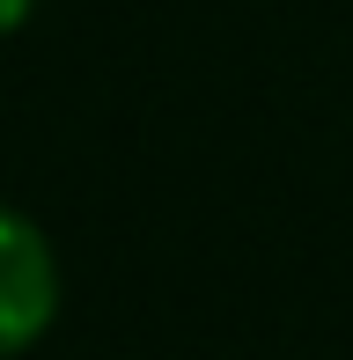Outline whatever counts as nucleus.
I'll return each mask as SVG.
<instances>
[{
  "mask_svg": "<svg viewBox=\"0 0 353 360\" xmlns=\"http://www.w3.org/2000/svg\"><path fill=\"white\" fill-rule=\"evenodd\" d=\"M30 15H37V0H0V37H15Z\"/></svg>",
  "mask_w": 353,
  "mask_h": 360,
  "instance_id": "nucleus-2",
  "label": "nucleus"
},
{
  "mask_svg": "<svg viewBox=\"0 0 353 360\" xmlns=\"http://www.w3.org/2000/svg\"><path fill=\"white\" fill-rule=\"evenodd\" d=\"M59 316V257L52 236L0 199V360L30 353Z\"/></svg>",
  "mask_w": 353,
  "mask_h": 360,
  "instance_id": "nucleus-1",
  "label": "nucleus"
}]
</instances>
